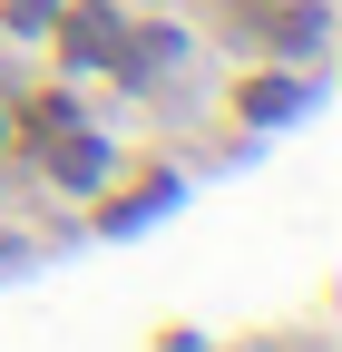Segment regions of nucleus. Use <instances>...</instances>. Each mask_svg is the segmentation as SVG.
Instances as JSON below:
<instances>
[{
	"label": "nucleus",
	"instance_id": "nucleus-1",
	"mask_svg": "<svg viewBox=\"0 0 342 352\" xmlns=\"http://www.w3.org/2000/svg\"><path fill=\"white\" fill-rule=\"evenodd\" d=\"M59 50H69V69H117V50H127V20L108 10V0H78V10L59 20Z\"/></svg>",
	"mask_w": 342,
	"mask_h": 352
},
{
	"label": "nucleus",
	"instance_id": "nucleus-2",
	"mask_svg": "<svg viewBox=\"0 0 342 352\" xmlns=\"http://www.w3.org/2000/svg\"><path fill=\"white\" fill-rule=\"evenodd\" d=\"M49 176L89 196L98 176H108V138H89V127H59V138H49Z\"/></svg>",
	"mask_w": 342,
	"mask_h": 352
},
{
	"label": "nucleus",
	"instance_id": "nucleus-3",
	"mask_svg": "<svg viewBox=\"0 0 342 352\" xmlns=\"http://www.w3.org/2000/svg\"><path fill=\"white\" fill-rule=\"evenodd\" d=\"M59 127H78V108L59 98V88H49V98H30V147H49Z\"/></svg>",
	"mask_w": 342,
	"mask_h": 352
},
{
	"label": "nucleus",
	"instance_id": "nucleus-6",
	"mask_svg": "<svg viewBox=\"0 0 342 352\" xmlns=\"http://www.w3.org/2000/svg\"><path fill=\"white\" fill-rule=\"evenodd\" d=\"M0 147H10V118H0Z\"/></svg>",
	"mask_w": 342,
	"mask_h": 352
},
{
	"label": "nucleus",
	"instance_id": "nucleus-4",
	"mask_svg": "<svg viewBox=\"0 0 342 352\" xmlns=\"http://www.w3.org/2000/svg\"><path fill=\"white\" fill-rule=\"evenodd\" d=\"M0 20H10L20 39H39V30H49V20H59V0H0Z\"/></svg>",
	"mask_w": 342,
	"mask_h": 352
},
{
	"label": "nucleus",
	"instance_id": "nucleus-5",
	"mask_svg": "<svg viewBox=\"0 0 342 352\" xmlns=\"http://www.w3.org/2000/svg\"><path fill=\"white\" fill-rule=\"evenodd\" d=\"M244 108H254V118H284V108H293V88H284V78H254V88H244Z\"/></svg>",
	"mask_w": 342,
	"mask_h": 352
}]
</instances>
